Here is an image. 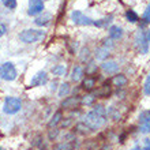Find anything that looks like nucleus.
Listing matches in <instances>:
<instances>
[{
	"label": "nucleus",
	"mask_w": 150,
	"mask_h": 150,
	"mask_svg": "<svg viewBox=\"0 0 150 150\" xmlns=\"http://www.w3.org/2000/svg\"><path fill=\"white\" fill-rule=\"evenodd\" d=\"M70 78H71L72 82H79V81H82L85 78V68L82 66H74L71 70V74H70Z\"/></svg>",
	"instance_id": "13"
},
{
	"label": "nucleus",
	"mask_w": 150,
	"mask_h": 150,
	"mask_svg": "<svg viewBox=\"0 0 150 150\" xmlns=\"http://www.w3.org/2000/svg\"><path fill=\"white\" fill-rule=\"evenodd\" d=\"M22 108V100L19 97H6L3 104V112L7 115H15L21 111Z\"/></svg>",
	"instance_id": "3"
},
{
	"label": "nucleus",
	"mask_w": 150,
	"mask_h": 150,
	"mask_svg": "<svg viewBox=\"0 0 150 150\" xmlns=\"http://www.w3.org/2000/svg\"><path fill=\"white\" fill-rule=\"evenodd\" d=\"M71 21L78 26H93L94 21L86 16L82 11H72L71 12Z\"/></svg>",
	"instance_id": "6"
},
{
	"label": "nucleus",
	"mask_w": 150,
	"mask_h": 150,
	"mask_svg": "<svg viewBox=\"0 0 150 150\" xmlns=\"http://www.w3.org/2000/svg\"><path fill=\"white\" fill-rule=\"evenodd\" d=\"M7 33V28H6V25L4 23H0V38L4 36Z\"/></svg>",
	"instance_id": "33"
},
{
	"label": "nucleus",
	"mask_w": 150,
	"mask_h": 150,
	"mask_svg": "<svg viewBox=\"0 0 150 150\" xmlns=\"http://www.w3.org/2000/svg\"><path fill=\"white\" fill-rule=\"evenodd\" d=\"M75 149H76V141L75 139L62 142L59 145H56V147H55V150H75Z\"/></svg>",
	"instance_id": "19"
},
{
	"label": "nucleus",
	"mask_w": 150,
	"mask_h": 150,
	"mask_svg": "<svg viewBox=\"0 0 150 150\" xmlns=\"http://www.w3.org/2000/svg\"><path fill=\"white\" fill-rule=\"evenodd\" d=\"M107 122H108V112L101 104L94 105L93 109L87 112L86 116L83 117V123H85L91 131L100 130L101 127H104L107 124Z\"/></svg>",
	"instance_id": "1"
},
{
	"label": "nucleus",
	"mask_w": 150,
	"mask_h": 150,
	"mask_svg": "<svg viewBox=\"0 0 150 150\" xmlns=\"http://www.w3.org/2000/svg\"><path fill=\"white\" fill-rule=\"evenodd\" d=\"M44 10H45L44 0H29L28 14L30 16H38L40 14L44 12Z\"/></svg>",
	"instance_id": "7"
},
{
	"label": "nucleus",
	"mask_w": 150,
	"mask_h": 150,
	"mask_svg": "<svg viewBox=\"0 0 150 150\" xmlns=\"http://www.w3.org/2000/svg\"><path fill=\"white\" fill-rule=\"evenodd\" d=\"M1 3H3V6L6 8H8V10H15L16 6H18L16 0H1Z\"/></svg>",
	"instance_id": "27"
},
{
	"label": "nucleus",
	"mask_w": 150,
	"mask_h": 150,
	"mask_svg": "<svg viewBox=\"0 0 150 150\" xmlns=\"http://www.w3.org/2000/svg\"><path fill=\"white\" fill-rule=\"evenodd\" d=\"M0 150H6V149H1V147H0Z\"/></svg>",
	"instance_id": "36"
},
{
	"label": "nucleus",
	"mask_w": 150,
	"mask_h": 150,
	"mask_svg": "<svg viewBox=\"0 0 150 150\" xmlns=\"http://www.w3.org/2000/svg\"><path fill=\"white\" fill-rule=\"evenodd\" d=\"M79 59H81V62H89V59H90V49L87 47H83L82 49H81Z\"/></svg>",
	"instance_id": "25"
},
{
	"label": "nucleus",
	"mask_w": 150,
	"mask_h": 150,
	"mask_svg": "<svg viewBox=\"0 0 150 150\" xmlns=\"http://www.w3.org/2000/svg\"><path fill=\"white\" fill-rule=\"evenodd\" d=\"M145 36H146V40H147V42L150 44V29L147 30V32H145Z\"/></svg>",
	"instance_id": "34"
},
{
	"label": "nucleus",
	"mask_w": 150,
	"mask_h": 150,
	"mask_svg": "<svg viewBox=\"0 0 150 150\" xmlns=\"http://www.w3.org/2000/svg\"><path fill=\"white\" fill-rule=\"evenodd\" d=\"M51 21H52V14L51 12L44 11L42 14H40L38 16H36L34 23H36L37 26H40V28H45V26H48V25L51 23Z\"/></svg>",
	"instance_id": "12"
},
{
	"label": "nucleus",
	"mask_w": 150,
	"mask_h": 150,
	"mask_svg": "<svg viewBox=\"0 0 150 150\" xmlns=\"http://www.w3.org/2000/svg\"><path fill=\"white\" fill-rule=\"evenodd\" d=\"M111 83L113 85V86H116V87H124L128 83V79H127V76L126 75H123V74H115L113 76H112V79H111Z\"/></svg>",
	"instance_id": "15"
},
{
	"label": "nucleus",
	"mask_w": 150,
	"mask_h": 150,
	"mask_svg": "<svg viewBox=\"0 0 150 150\" xmlns=\"http://www.w3.org/2000/svg\"><path fill=\"white\" fill-rule=\"evenodd\" d=\"M44 1H48V0H44Z\"/></svg>",
	"instance_id": "37"
},
{
	"label": "nucleus",
	"mask_w": 150,
	"mask_h": 150,
	"mask_svg": "<svg viewBox=\"0 0 150 150\" xmlns=\"http://www.w3.org/2000/svg\"><path fill=\"white\" fill-rule=\"evenodd\" d=\"M52 74L56 75V76H64L66 72H67V67L64 66V64H56L52 67Z\"/></svg>",
	"instance_id": "22"
},
{
	"label": "nucleus",
	"mask_w": 150,
	"mask_h": 150,
	"mask_svg": "<svg viewBox=\"0 0 150 150\" xmlns=\"http://www.w3.org/2000/svg\"><path fill=\"white\" fill-rule=\"evenodd\" d=\"M139 131L142 134H150V111H142L139 113Z\"/></svg>",
	"instance_id": "8"
},
{
	"label": "nucleus",
	"mask_w": 150,
	"mask_h": 150,
	"mask_svg": "<svg viewBox=\"0 0 150 150\" xmlns=\"http://www.w3.org/2000/svg\"><path fill=\"white\" fill-rule=\"evenodd\" d=\"M96 98H97L96 94L87 93V94H85L83 97H81V103H82L83 105H86V107H90V105H93V104L96 103Z\"/></svg>",
	"instance_id": "21"
},
{
	"label": "nucleus",
	"mask_w": 150,
	"mask_h": 150,
	"mask_svg": "<svg viewBox=\"0 0 150 150\" xmlns=\"http://www.w3.org/2000/svg\"><path fill=\"white\" fill-rule=\"evenodd\" d=\"M18 76V71H16L15 66L11 62H6V63L0 64V78L7 82H12L15 81Z\"/></svg>",
	"instance_id": "4"
},
{
	"label": "nucleus",
	"mask_w": 150,
	"mask_h": 150,
	"mask_svg": "<svg viewBox=\"0 0 150 150\" xmlns=\"http://www.w3.org/2000/svg\"><path fill=\"white\" fill-rule=\"evenodd\" d=\"M143 93L146 96H150V72L147 75L146 81H145V85H143Z\"/></svg>",
	"instance_id": "31"
},
{
	"label": "nucleus",
	"mask_w": 150,
	"mask_h": 150,
	"mask_svg": "<svg viewBox=\"0 0 150 150\" xmlns=\"http://www.w3.org/2000/svg\"><path fill=\"white\" fill-rule=\"evenodd\" d=\"M142 22H143V25H147V23L150 22V3H149V6L146 7L145 12H143V15H142Z\"/></svg>",
	"instance_id": "30"
},
{
	"label": "nucleus",
	"mask_w": 150,
	"mask_h": 150,
	"mask_svg": "<svg viewBox=\"0 0 150 150\" xmlns=\"http://www.w3.org/2000/svg\"><path fill=\"white\" fill-rule=\"evenodd\" d=\"M108 34H109V38L112 40H120L123 37V29L117 25H111L108 29Z\"/></svg>",
	"instance_id": "17"
},
{
	"label": "nucleus",
	"mask_w": 150,
	"mask_h": 150,
	"mask_svg": "<svg viewBox=\"0 0 150 150\" xmlns=\"http://www.w3.org/2000/svg\"><path fill=\"white\" fill-rule=\"evenodd\" d=\"M48 82V74L45 71H38L30 81V86L37 87V86H42Z\"/></svg>",
	"instance_id": "10"
},
{
	"label": "nucleus",
	"mask_w": 150,
	"mask_h": 150,
	"mask_svg": "<svg viewBox=\"0 0 150 150\" xmlns=\"http://www.w3.org/2000/svg\"><path fill=\"white\" fill-rule=\"evenodd\" d=\"M97 86V79L93 75H86V78L82 79V89L86 91H91Z\"/></svg>",
	"instance_id": "14"
},
{
	"label": "nucleus",
	"mask_w": 150,
	"mask_h": 150,
	"mask_svg": "<svg viewBox=\"0 0 150 150\" xmlns=\"http://www.w3.org/2000/svg\"><path fill=\"white\" fill-rule=\"evenodd\" d=\"M76 132H79V134H82V135H86V134H89V132H91V130L83 122H81V123H78V126H76Z\"/></svg>",
	"instance_id": "26"
},
{
	"label": "nucleus",
	"mask_w": 150,
	"mask_h": 150,
	"mask_svg": "<svg viewBox=\"0 0 150 150\" xmlns=\"http://www.w3.org/2000/svg\"><path fill=\"white\" fill-rule=\"evenodd\" d=\"M101 70H103L105 74H109V75H115L119 72V64L113 60H104L103 64H101Z\"/></svg>",
	"instance_id": "9"
},
{
	"label": "nucleus",
	"mask_w": 150,
	"mask_h": 150,
	"mask_svg": "<svg viewBox=\"0 0 150 150\" xmlns=\"http://www.w3.org/2000/svg\"><path fill=\"white\" fill-rule=\"evenodd\" d=\"M79 103H81V97H79V96L64 97V100L62 101V105H60V107L63 108V109H72V108H75Z\"/></svg>",
	"instance_id": "11"
},
{
	"label": "nucleus",
	"mask_w": 150,
	"mask_h": 150,
	"mask_svg": "<svg viewBox=\"0 0 150 150\" xmlns=\"http://www.w3.org/2000/svg\"><path fill=\"white\" fill-rule=\"evenodd\" d=\"M70 90H71V86H70L68 82L60 83V87H59V90H57V96H59L60 98H64V97H67L70 94Z\"/></svg>",
	"instance_id": "20"
},
{
	"label": "nucleus",
	"mask_w": 150,
	"mask_h": 150,
	"mask_svg": "<svg viewBox=\"0 0 150 150\" xmlns=\"http://www.w3.org/2000/svg\"><path fill=\"white\" fill-rule=\"evenodd\" d=\"M112 19H113L112 15L105 16V18H103V19H100V21H94V25H93V26H97V28H108V26L111 25Z\"/></svg>",
	"instance_id": "23"
},
{
	"label": "nucleus",
	"mask_w": 150,
	"mask_h": 150,
	"mask_svg": "<svg viewBox=\"0 0 150 150\" xmlns=\"http://www.w3.org/2000/svg\"><path fill=\"white\" fill-rule=\"evenodd\" d=\"M109 52H111L109 48H107L105 45H100V47L96 49V52H94V57L97 60L104 62V60H107V57L109 56Z\"/></svg>",
	"instance_id": "16"
},
{
	"label": "nucleus",
	"mask_w": 150,
	"mask_h": 150,
	"mask_svg": "<svg viewBox=\"0 0 150 150\" xmlns=\"http://www.w3.org/2000/svg\"><path fill=\"white\" fill-rule=\"evenodd\" d=\"M72 123V120H71V117H66V120H64V117H63V120L60 122V124H62V127H64V128H67L70 124Z\"/></svg>",
	"instance_id": "32"
},
{
	"label": "nucleus",
	"mask_w": 150,
	"mask_h": 150,
	"mask_svg": "<svg viewBox=\"0 0 150 150\" xmlns=\"http://www.w3.org/2000/svg\"><path fill=\"white\" fill-rule=\"evenodd\" d=\"M63 120V112L62 111H57L53 113V116L51 117L49 123H48V128H55L60 124V122Z\"/></svg>",
	"instance_id": "18"
},
{
	"label": "nucleus",
	"mask_w": 150,
	"mask_h": 150,
	"mask_svg": "<svg viewBox=\"0 0 150 150\" xmlns=\"http://www.w3.org/2000/svg\"><path fill=\"white\" fill-rule=\"evenodd\" d=\"M126 18L128 22H131V23H137L139 21V16L138 14L134 11V10H127L126 11Z\"/></svg>",
	"instance_id": "24"
},
{
	"label": "nucleus",
	"mask_w": 150,
	"mask_h": 150,
	"mask_svg": "<svg viewBox=\"0 0 150 150\" xmlns=\"http://www.w3.org/2000/svg\"><path fill=\"white\" fill-rule=\"evenodd\" d=\"M94 72H97V64L89 62V64H86V75H94Z\"/></svg>",
	"instance_id": "28"
},
{
	"label": "nucleus",
	"mask_w": 150,
	"mask_h": 150,
	"mask_svg": "<svg viewBox=\"0 0 150 150\" xmlns=\"http://www.w3.org/2000/svg\"><path fill=\"white\" fill-rule=\"evenodd\" d=\"M57 135H59V128H57V127L49 128V131H48V139H49V141H55V139L57 138Z\"/></svg>",
	"instance_id": "29"
},
{
	"label": "nucleus",
	"mask_w": 150,
	"mask_h": 150,
	"mask_svg": "<svg viewBox=\"0 0 150 150\" xmlns=\"http://www.w3.org/2000/svg\"><path fill=\"white\" fill-rule=\"evenodd\" d=\"M134 42H135V48L138 49L139 53L145 55V53H147V52H149V45H150V44L147 42L146 36H145V32H142V30L137 32L135 38H134Z\"/></svg>",
	"instance_id": "5"
},
{
	"label": "nucleus",
	"mask_w": 150,
	"mask_h": 150,
	"mask_svg": "<svg viewBox=\"0 0 150 150\" xmlns=\"http://www.w3.org/2000/svg\"><path fill=\"white\" fill-rule=\"evenodd\" d=\"M142 150H150V146H145Z\"/></svg>",
	"instance_id": "35"
},
{
	"label": "nucleus",
	"mask_w": 150,
	"mask_h": 150,
	"mask_svg": "<svg viewBox=\"0 0 150 150\" xmlns=\"http://www.w3.org/2000/svg\"><path fill=\"white\" fill-rule=\"evenodd\" d=\"M44 38H45V32L40 29H25L19 34V40L25 44H36L42 41Z\"/></svg>",
	"instance_id": "2"
}]
</instances>
